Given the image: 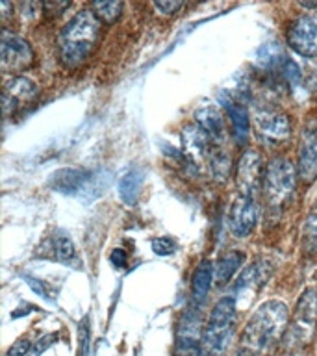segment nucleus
Here are the masks:
<instances>
[{
	"label": "nucleus",
	"mask_w": 317,
	"mask_h": 356,
	"mask_svg": "<svg viewBox=\"0 0 317 356\" xmlns=\"http://www.w3.org/2000/svg\"><path fill=\"white\" fill-rule=\"evenodd\" d=\"M289 310L282 300L271 299L256 308L239 339L241 356H269L288 330Z\"/></svg>",
	"instance_id": "1"
},
{
	"label": "nucleus",
	"mask_w": 317,
	"mask_h": 356,
	"mask_svg": "<svg viewBox=\"0 0 317 356\" xmlns=\"http://www.w3.org/2000/svg\"><path fill=\"white\" fill-rule=\"evenodd\" d=\"M100 41V21L93 11L82 10L67 22L58 38L61 63L76 69L89 60Z\"/></svg>",
	"instance_id": "2"
},
{
	"label": "nucleus",
	"mask_w": 317,
	"mask_h": 356,
	"mask_svg": "<svg viewBox=\"0 0 317 356\" xmlns=\"http://www.w3.org/2000/svg\"><path fill=\"white\" fill-rule=\"evenodd\" d=\"M238 325V305L227 295L213 305L202 330L200 356H225Z\"/></svg>",
	"instance_id": "3"
},
{
	"label": "nucleus",
	"mask_w": 317,
	"mask_h": 356,
	"mask_svg": "<svg viewBox=\"0 0 317 356\" xmlns=\"http://www.w3.org/2000/svg\"><path fill=\"white\" fill-rule=\"evenodd\" d=\"M295 186H297V169L293 163L286 156L273 158L263 171V184H261V191L269 211L280 213L293 197Z\"/></svg>",
	"instance_id": "4"
},
{
	"label": "nucleus",
	"mask_w": 317,
	"mask_h": 356,
	"mask_svg": "<svg viewBox=\"0 0 317 356\" xmlns=\"http://www.w3.org/2000/svg\"><path fill=\"white\" fill-rule=\"evenodd\" d=\"M317 330V289L306 288L300 293L286 330V349L300 350L310 345Z\"/></svg>",
	"instance_id": "5"
},
{
	"label": "nucleus",
	"mask_w": 317,
	"mask_h": 356,
	"mask_svg": "<svg viewBox=\"0 0 317 356\" xmlns=\"http://www.w3.org/2000/svg\"><path fill=\"white\" fill-rule=\"evenodd\" d=\"M202 312L200 305H191L186 308L178 321L177 347L174 356H200V341H202Z\"/></svg>",
	"instance_id": "6"
},
{
	"label": "nucleus",
	"mask_w": 317,
	"mask_h": 356,
	"mask_svg": "<svg viewBox=\"0 0 317 356\" xmlns=\"http://www.w3.org/2000/svg\"><path fill=\"white\" fill-rule=\"evenodd\" d=\"M271 261L267 260V258H258L254 264H250L249 267H245L243 271L239 273V277L234 280L232 295H230L236 300L238 308L243 305V300L254 299V295L271 278Z\"/></svg>",
	"instance_id": "7"
},
{
	"label": "nucleus",
	"mask_w": 317,
	"mask_h": 356,
	"mask_svg": "<svg viewBox=\"0 0 317 356\" xmlns=\"http://www.w3.org/2000/svg\"><path fill=\"white\" fill-rule=\"evenodd\" d=\"M39 95L38 83L28 76H13L4 83L2 91V104H4V117L11 119L28 110Z\"/></svg>",
	"instance_id": "8"
},
{
	"label": "nucleus",
	"mask_w": 317,
	"mask_h": 356,
	"mask_svg": "<svg viewBox=\"0 0 317 356\" xmlns=\"http://www.w3.org/2000/svg\"><path fill=\"white\" fill-rule=\"evenodd\" d=\"M0 52H2L0 65H2V72H6V74H19V72L32 65V44L28 43L26 39L15 35V33H2Z\"/></svg>",
	"instance_id": "9"
},
{
	"label": "nucleus",
	"mask_w": 317,
	"mask_h": 356,
	"mask_svg": "<svg viewBox=\"0 0 317 356\" xmlns=\"http://www.w3.org/2000/svg\"><path fill=\"white\" fill-rule=\"evenodd\" d=\"M288 44L302 58H317V15H300L288 28Z\"/></svg>",
	"instance_id": "10"
},
{
	"label": "nucleus",
	"mask_w": 317,
	"mask_h": 356,
	"mask_svg": "<svg viewBox=\"0 0 317 356\" xmlns=\"http://www.w3.org/2000/svg\"><path fill=\"white\" fill-rule=\"evenodd\" d=\"M297 175L304 184H311L317 178V119L306 122L300 134Z\"/></svg>",
	"instance_id": "11"
},
{
	"label": "nucleus",
	"mask_w": 317,
	"mask_h": 356,
	"mask_svg": "<svg viewBox=\"0 0 317 356\" xmlns=\"http://www.w3.org/2000/svg\"><path fill=\"white\" fill-rule=\"evenodd\" d=\"M263 167H261V158L256 150L249 149L239 158L238 171H236V186H238V195L245 197H254L260 193L261 184H263Z\"/></svg>",
	"instance_id": "12"
},
{
	"label": "nucleus",
	"mask_w": 317,
	"mask_h": 356,
	"mask_svg": "<svg viewBox=\"0 0 317 356\" xmlns=\"http://www.w3.org/2000/svg\"><path fill=\"white\" fill-rule=\"evenodd\" d=\"M93 180V172L82 167H67L56 171L49 180V186L61 195H76L86 197L89 184Z\"/></svg>",
	"instance_id": "13"
},
{
	"label": "nucleus",
	"mask_w": 317,
	"mask_h": 356,
	"mask_svg": "<svg viewBox=\"0 0 317 356\" xmlns=\"http://www.w3.org/2000/svg\"><path fill=\"white\" fill-rule=\"evenodd\" d=\"M256 221H258V204L254 197L238 195L230 206V216H228V225L234 236L247 238L254 230Z\"/></svg>",
	"instance_id": "14"
},
{
	"label": "nucleus",
	"mask_w": 317,
	"mask_h": 356,
	"mask_svg": "<svg viewBox=\"0 0 317 356\" xmlns=\"http://www.w3.org/2000/svg\"><path fill=\"white\" fill-rule=\"evenodd\" d=\"M254 124L258 132L269 141H286L291 136V122L288 115L273 108H256Z\"/></svg>",
	"instance_id": "15"
},
{
	"label": "nucleus",
	"mask_w": 317,
	"mask_h": 356,
	"mask_svg": "<svg viewBox=\"0 0 317 356\" xmlns=\"http://www.w3.org/2000/svg\"><path fill=\"white\" fill-rule=\"evenodd\" d=\"M219 102L227 111V117L232 124V134L239 145H245L250 138V115L249 110L245 108L243 102H239L236 97H232L227 91L219 95Z\"/></svg>",
	"instance_id": "16"
},
{
	"label": "nucleus",
	"mask_w": 317,
	"mask_h": 356,
	"mask_svg": "<svg viewBox=\"0 0 317 356\" xmlns=\"http://www.w3.org/2000/svg\"><path fill=\"white\" fill-rule=\"evenodd\" d=\"M197 124L202 128V132L208 136L211 145L222 147L227 138V127H225V117L216 106H204L197 113Z\"/></svg>",
	"instance_id": "17"
},
{
	"label": "nucleus",
	"mask_w": 317,
	"mask_h": 356,
	"mask_svg": "<svg viewBox=\"0 0 317 356\" xmlns=\"http://www.w3.org/2000/svg\"><path fill=\"white\" fill-rule=\"evenodd\" d=\"M216 280V267L213 261L204 258L199 261V266L193 273V282H191V297L195 305H200L206 300L211 289V282Z\"/></svg>",
	"instance_id": "18"
},
{
	"label": "nucleus",
	"mask_w": 317,
	"mask_h": 356,
	"mask_svg": "<svg viewBox=\"0 0 317 356\" xmlns=\"http://www.w3.org/2000/svg\"><path fill=\"white\" fill-rule=\"evenodd\" d=\"M145 172L139 167H130L121 178H119V199L127 206H133L139 199V191L143 186Z\"/></svg>",
	"instance_id": "19"
},
{
	"label": "nucleus",
	"mask_w": 317,
	"mask_h": 356,
	"mask_svg": "<svg viewBox=\"0 0 317 356\" xmlns=\"http://www.w3.org/2000/svg\"><path fill=\"white\" fill-rule=\"evenodd\" d=\"M243 261L245 252H241V250H227L225 254L219 256L217 264H213V267H216V282L219 286H227L236 277V273L241 269Z\"/></svg>",
	"instance_id": "20"
},
{
	"label": "nucleus",
	"mask_w": 317,
	"mask_h": 356,
	"mask_svg": "<svg viewBox=\"0 0 317 356\" xmlns=\"http://www.w3.org/2000/svg\"><path fill=\"white\" fill-rule=\"evenodd\" d=\"M286 54L284 50L280 49V44L277 41H271V43H263L256 52V61L261 69L266 71H273V69H282V65L286 63Z\"/></svg>",
	"instance_id": "21"
},
{
	"label": "nucleus",
	"mask_w": 317,
	"mask_h": 356,
	"mask_svg": "<svg viewBox=\"0 0 317 356\" xmlns=\"http://www.w3.org/2000/svg\"><path fill=\"white\" fill-rule=\"evenodd\" d=\"M49 249L56 260L63 264H69L76 256V247L72 243V239L63 232H54V236L49 239Z\"/></svg>",
	"instance_id": "22"
},
{
	"label": "nucleus",
	"mask_w": 317,
	"mask_h": 356,
	"mask_svg": "<svg viewBox=\"0 0 317 356\" xmlns=\"http://www.w3.org/2000/svg\"><path fill=\"white\" fill-rule=\"evenodd\" d=\"M302 250L306 254H317V200L302 225Z\"/></svg>",
	"instance_id": "23"
},
{
	"label": "nucleus",
	"mask_w": 317,
	"mask_h": 356,
	"mask_svg": "<svg viewBox=\"0 0 317 356\" xmlns=\"http://www.w3.org/2000/svg\"><path fill=\"white\" fill-rule=\"evenodd\" d=\"M208 169H210L211 177L217 178V180H227L228 172H230V158H228L227 150L222 147H211L210 156H208Z\"/></svg>",
	"instance_id": "24"
},
{
	"label": "nucleus",
	"mask_w": 317,
	"mask_h": 356,
	"mask_svg": "<svg viewBox=\"0 0 317 356\" xmlns=\"http://www.w3.org/2000/svg\"><path fill=\"white\" fill-rule=\"evenodd\" d=\"M89 10L93 11L100 22L113 24L121 17L122 2H93V4H89Z\"/></svg>",
	"instance_id": "25"
},
{
	"label": "nucleus",
	"mask_w": 317,
	"mask_h": 356,
	"mask_svg": "<svg viewBox=\"0 0 317 356\" xmlns=\"http://www.w3.org/2000/svg\"><path fill=\"white\" fill-rule=\"evenodd\" d=\"M91 350V323L86 316L78 325V353L76 356H89Z\"/></svg>",
	"instance_id": "26"
},
{
	"label": "nucleus",
	"mask_w": 317,
	"mask_h": 356,
	"mask_svg": "<svg viewBox=\"0 0 317 356\" xmlns=\"http://www.w3.org/2000/svg\"><path fill=\"white\" fill-rule=\"evenodd\" d=\"M152 250L158 256H171L177 250V241L169 236H160L152 239Z\"/></svg>",
	"instance_id": "27"
},
{
	"label": "nucleus",
	"mask_w": 317,
	"mask_h": 356,
	"mask_svg": "<svg viewBox=\"0 0 317 356\" xmlns=\"http://www.w3.org/2000/svg\"><path fill=\"white\" fill-rule=\"evenodd\" d=\"M24 280H26L28 288H32L39 297H43V299H47L49 302H54V293H52V289L49 288V284L43 282V280H39V278L35 277H28V275L24 277Z\"/></svg>",
	"instance_id": "28"
},
{
	"label": "nucleus",
	"mask_w": 317,
	"mask_h": 356,
	"mask_svg": "<svg viewBox=\"0 0 317 356\" xmlns=\"http://www.w3.org/2000/svg\"><path fill=\"white\" fill-rule=\"evenodd\" d=\"M56 339H58V332H50V334H47V336H43V338H39L38 341L32 345L30 356H41L44 350L49 349L50 345L54 343Z\"/></svg>",
	"instance_id": "29"
},
{
	"label": "nucleus",
	"mask_w": 317,
	"mask_h": 356,
	"mask_svg": "<svg viewBox=\"0 0 317 356\" xmlns=\"http://www.w3.org/2000/svg\"><path fill=\"white\" fill-rule=\"evenodd\" d=\"M32 345L28 339H19V341H15V343L11 345L10 349H8V353H6V356H26L30 355V350H32Z\"/></svg>",
	"instance_id": "30"
},
{
	"label": "nucleus",
	"mask_w": 317,
	"mask_h": 356,
	"mask_svg": "<svg viewBox=\"0 0 317 356\" xmlns=\"http://www.w3.org/2000/svg\"><path fill=\"white\" fill-rule=\"evenodd\" d=\"M182 2H154V8L161 15H177L182 10Z\"/></svg>",
	"instance_id": "31"
},
{
	"label": "nucleus",
	"mask_w": 317,
	"mask_h": 356,
	"mask_svg": "<svg viewBox=\"0 0 317 356\" xmlns=\"http://www.w3.org/2000/svg\"><path fill=\"white\" fill-rule=\"evenodd\" d=\"M110 261L111 266L115 267V269H124L128 266V256L127 252L122 249H113L110 254Z\"/></svg>",
	"instance_id": "32"
},
{
	"label": "nucleus",
	"mask_w": 317,
	"mask_h": 356,
	"mask_svg": "<svg viewBox=\"0 0 317 356\" xmlns=\"http://www.w3.org/2000/svg\"><path fill=\"white\" fill-rule=\"evenodd\" d=\"M299 6L306 8V10H317V2H299Z\"/></svg>",
	"instance_id": "33"
}]
</instances>
